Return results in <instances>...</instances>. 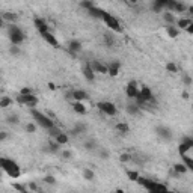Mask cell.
<instances>
[{"label":"cell","mask_w":193,"mask_h":193,"mask_svg":"<svg viewBox=\"0 0 193 193\" xmlns=\"http://www.w3.org/2000/svg\"><path fill=\"white\" fill-rule=\"evenodd\" d=\"M0 166H2V169L5 170L11 178L21 177V169H20V166H18L14 160H11V158L2 157V158H0Z\"/></svg>","instance_id":"1"},{"label":"cell","mask_w":193,"mask_h":193,"mask_svg":"<svg viewBox=\"0 0 193 193\" xmlns=\"http://www.w3.org/2000/svg\"><path fill=\"white\" fill-rule=\"evenodd\" d=\"M136 183H139L145 190L148 192H168V187L164 184H160V183H157V181H153V180H149V178H142L139 177V180L136 181Z\"/></svg>","instance_id":"2"},{"label":"cell","mask_w":193,"mask_h":193,"mask_svg":"<svg viewBox=\"0 0 193 193\" xmlns=\"http://www.w3.org/2000/svg\"><path fill=\"white\" fill-rule=\"evenodd\" d=\"M8 35H9V39H11V42L12 44H15V46H20L21 42L24 41V38H26V35H24V32L17 26V24L11 23V26H9L8 29Z\"/></svg>","instance_id":"3"},{"label":"cell","mask_w":193,"mask_h":193,"mask_svg":"<svg viewBox=\"0 0 193 193\" xmlns=\"http://www.w3.org/2000/svg\"><path fill=\"white\" fill-rule=\"evenodd\" d=\"M30 115L33 116V119L36 121V124H39L42 128H46V130H48V128H51V127H54V124H53V121L48 118V116H46V115H42L41 112H38L36 109H33L32 107L30 109Z\"/></svg>","instance_id":"4"},{"label":"cell","mask_w":193,"mask_h":193,"mask_svg":"<svg viewBox=\"0 0 193 193\" xmlns=\"http://www.w3.org/2000/svg\"><path fill=\"white\" fill-rule=\"evenodd\" d=\"M103 21L106 23V26H107L110 30L116 32V33H121V32H122V27H121L119 21H118L112 14H109L107 11H106V12H104V15H103Z\"/></svg>","instance_id":"5"},{"label":"cell","mask_w":193,"mask_h":193,"mask_svg":"<svg viewBox=\"0 0 193 193\" xmlns=\"http://www.w3.org/2000/svg\"><path fill=\"white\" fill-rule=\"evenodd\" d=\"M17 101L20 104H24V106H27L30 109L36 107V104H38V98L35 97V94H20L17 97Z\"/></svg>","instance_id":"6"},{"label":"cell","mask_w":193,"mask_h":193,"mask_svg":"<svg viewBox=\"0 0 193 193\" xmlns=\"http://www.w3.org/2000/svg\"><path fill=\"white\" fill-rule=\"evenodd\" d=\"M97 107L100 109L101 113H104V115H107V116H115L118 113L116 106L113 103H110V101H101V103L97 104Z\"/></svg>","instance_id":"7"},{"label":"cell","mask_w":193,"mask_h":193,"mask_svg":"<svg viewBox=\"0 0 193 193\" xmlns=\"http://www.w3.org/2000/svg\"><path fill=\"white\" fill-rule=\"evenodd\" d=\"M136 100L139 104H147V103H154V95L151 92L149 88H142L139 95L136 97Z\"/></svg>","instance_id":"8"},{"label":"cell","mask_w":193,"mask_h":193,"mask_svg":"<svg viewBox=\"0 0 193 193\" xmlns=\"http://www.w3.org/2000/svg\"><path fill=\"white\" fill-rule=\"evenodd\" d=\"M190 149H193V137H184L178 147V153H180V155H183L187 154Z\"/></svg>","instance_id":"9"},{"label":"cell","mask_w":193,"mask_h":193,"mask_svg":"<svg viewBox=\"0 0 193 193\" xmlns=\"http://www.w3.org/2000/svg\"><path fill=\"white\" fill-rule=\"evenodd\" d=\"M155 133H157V136L163 140H170L172 139V130L168 128V127H164V125H158L157 128H155Z\"/></svg>","instance_id":"10"},{"label":"cell","mask_w":193,"mask_h":193,"mask_svg":"<svg viewBox=\"0 0 193 193\" xmlns=\"http://www.w3.org/2000/svg\"><path fill=\"white\" fill-rule=\"evenodd\" d=\"M67 98H72L74 101H85L89 98V94L86 91H71L70 94H67Z\"/></svg>","instance_id":"11"},{"label":"cell","mask_w":193,"mask_h":193,"mask_svg":"<svg viewBox=\"0 0 193 193\" xmlns=\"http://www.w3.org/2000/svg\"><path fill=\"white\" fill-rule=\"evenodd\" d=\"M89 65H91V68H92L95 72H98V74H109L107 65L101 63L100 61H91L89 62Z\"/></svg>","instance_id":"12"},{"label":"cell","mask_w":193,"mask_h":193,"mask_svg":"<svg viewBox=\"0 0 193 193\" xmlns=\"http://www.w3.org/2000/svg\"><path fill=\"white\" fill-rule=\"evenodd\" d=\"M125 92H127V97H128V98H136L140 92V91H137V83H136L134 80H133V82H128Z\"/></svg>","instance_id":"13"},{"label":"cell","mask_w":193,"mask_h":193,"mask_svg":"<svg viewBox=\"0 0 193 193\" xmlns=\"http://www.w3.org/2000/svg\"><path fill=\"white\" fill-rule=\"evenodd\" d=\"M41 36H42V39L46 41V42L48 44V46H51V47H57V46H59V42H57L56 36H54V35H53V33H51L50 30L46 32V33H42Z\"/></svg>","instance_id":"14"},{"label":"cell","mask_w":193,"mask_h":193,"mask_svg":"<svg viewBox=\"0 0 193 193\" xmlns=\"http://www.w3.org/2000/svg\"><path fill=\"white\" fill-rule=\"evenodd\" d=\"M33 24H35L36 30H38L41 35L46 33V32H48V24H47L42 18H35V20H33Z\"/></svg>","instance_id":"15"},{"label":"cell","mask_w":193,"mask_h":193,"mask_svg":"<svg viewBox=\"0 0 193 193\" xmlns=\"http://www.w3.org/2000/svg\"><path fill=\"white\" fill-rule=\"evenodd\" d=\"M83 76H85V78L86 80H89V82H94L95 80V76H97V72L91 68V65H89V62L86 63L85 67H83Z\"/></svg>","instance_id":"16"},{"label":"cell","mask_w":193,"mask_h":193,"mask_svg":"<svg viewBox=\"0 0 193 193\" xmlns=\"http://www.w3.org/2000/svg\"><path fill=\"white\" fill-rule=\"evenodd\" d=\"M68 50H70L71 54H77L82 51V42L77 41V39H72L70 41V44H68Z\"/></svg>","instance_id":"17"},{"label":"cell","mask_w":193,"mask_h":193,"mask_svg":"<svg viewBox=\"0 0 193 193\" xmlns=\"http://www.w3.org/2000/svg\"><path fill=\"white\" fill-rule=\"evenodd\" d=\"M72 109H74V112L78 113V115H86L88 113V109L83 104V101H74L72 103Z\"/></svg>","instance_id":"18"},{"label":"cell","mask_w":193,"mask_h":193,"mask_svg":"<svg viewBox=\"0 0 193 193\" xmlns=\"http://www.w3.org/2000/svg\"><path fill=\"white\" fill-rule=\"evenodd\" d=\"M104 9L101 8H97V6H94V8H91L89 11H88V14L91 17H94V18H97V20H103V15H104Z\"/></svg>","instance_id":"19"},{"label":"cell","mask_w":193,"mask_h":193,"mask_svg":"<svg viewBox=\"0 0 193 193\" xmlns=\"http://www.w3.org/2000/svg\"><path fill=\"white\" fill-rule=\"evenodd\" d=\"M107 68H109V74H110L112 77H116L118 72H119V70H121V63H119V62H110L107 65Z\"/></svg>","instance_id":"20"},{"label":"cell","mask_w":193,"mask_h":193,"mask_svg":"<svg viewBox=\"0 0 193 193\" xmlns=\"http://www.w3.org/2000/svg\"><path fill=\"white\" fill-rule=\"evenodd\" d=\"M59 148H61V143L56 142V140H51V142H48V143L46 145L44 151H46V153H57Z\"/></svg>","instance_id":"21"},{"label":"cell","mask_w":193,"mask_h":193,"mask_svg":"<svg viewBox=\"0 0 193 193\" xmlns=\"http://www.w3.org/2000/svg\"><path fill=\"white\" fill-rule=\"evenodd\" d=\"M3 20H5V21H8L9 24L11 23H15L17 20H18V15H17L15 12H3Z\"/></svg>","instance_id":"22"},{"label":"cell","mask_w":193,"mask_h":193,"mask_svg":"<svg viewBox=\"0 0 193 193\" xmlns=\"http://www.w3.org/2000/svg\"><path fill=\"white\" fill-rule=\"evenodd\" d=\"M166 32H168L169 38H177L178 33H180V29H178V27H175L174 24H168V27H166Z\"/></svg>","instance_id":"23"},{"label":"cell","mask_w":193,"mask_h":193,"mask_svg":"<svg viewBox=\"0 0 193 193\" xmlns=\"http://www.w3.org/2000/svg\"><path fill=\"white\" fill-rule=\"evenodd\" d=\"M174 170H175V175H180V174H185L187 172V166L183 163H177V164H174Z\"/></svg>","instance_id":"24"},{"label":"cell","mask_w":193,"mask_h":193,"mask_svg":"<svg viewBox=\"0 0 193 193\" xmlns=\"http://www.w3.org/2000/svg\"><path fill=\"white\" fill-rule=\"evenodd\" d=\"M103 39H104V44H106V46H109V47H113L115 46V36H113V35H112V33H104V35H103Z\"/></svg>","instance_id":"25"},{"label":"cell","mask_w":193,"mask_h":193,"mask_svg":"<svg viewBox=\"0 0 193 193\" xmlns=\"http://www.w3.org/2000/svg\"><path fill=\"white\" fill-rule=\"evenodd\" d=\"M190 23H192V20H189V18H180V20L177 21V27L178 29H181V30H185Z\"/></svg>","instance_id":"26"},{"label":"cell","mask_w":193,"mask_h":193,"mask_svg":"<svg viewBox=\"0 0 193 193\" xmlns=\"http://www.w3.org/2000/svg\"><path fill=\"white\" fill-rule=\"evenodd\" d=\"M82 175H83V178H85V180H88V181H92L94 178H95L94 170L89 169V168H85V169L82 170Z\"/></svg>","instance_id":"27"},{"label":"cell","mask_w":193,"mask_h":193,"mask_svg":"<svg viewBox=\"0 0 193 193\" xmlns=\"http://www.w3.org/2000/svg\"><path fill=\"white\" fill-rule=\"evenodd\" d=\"M181 157H183V162L187 166V169L193 170V157H190V155H187V154H183Z\"/></svg>","instance_id":"28"},{"label":"cell","mask_w":193,"mask_h":193,"mask_svg":"<svg viewBox=\"0 0 193 193\" xmlns=\"http://www.w3.org/2000/svg\"><path fill=\"white\" fill-rule=\"evenodd\" d=\"M116 130L121 133V134H127V133L130 131V127L125 122H119V124H116Z\"/></svg>","instance_id":"29"},{"label":"cell","mask_w":193,"mask_h":193,"mask_svg":"<svg viewBox=\"0 0 193 193\" xmlns=\"http://www.w3.org/2000/svg\"><path fill=\"white\" fill-rule=\"evenodd\" d=\"M54 140H56V142H59V143H61V145H65V143H68V136H67V134H65V133H59V134H57V136H56V137H54Z\"/></svg>","instance_id":"30"},{"label":"cell","mask_w":193,"mask_h":193,"mask_svg":"<svg viewBox=\"0 0 193 193\" xmlns=\"http://www.w3.org/2000/svg\"><path fill=\"white\" fill-rule=\"evenodd\" d=\"M163 20H164L168 24L175 23V17H174V14H172L170 11H168V12H164V14H163Z\"/></svg>","instance_id":"31"},{"label":"cell","mask_w":193,"mask_h":193,"mask_svg":"<svg viewBox=\"0 0 193 193\" xmlns=\"http://www.w3.org/2000/svg\"><path fill=\"white\" fill-rule=\"evenodd\" d=\"M86 128H88V127H86L85 124H77V125H76V128H74L71 133H72L74 136H77V134H80V133H85Z\"/></svg>","instance_id":"32"},{"label":"cell","mask_w":193,"mask_h":193,"mask_svg":"<svg viewBox=\"0 0 193 193\" xmlns=\"http://www.w3.org/2000/svg\"><path fill=\"white\" fill-rule=\"evenodd\" d=\"M9 106H12V98H9V97H3L2 100H0V107L2 109H6Z\"/></svg>","instance_id":"33"},{"label":"cell","mask_w":193,"mask_h":193,"mask_svg":"<svg viewBox=\"0 0 193 193\" xmlns=\"http://www.w3.org/2000/svg\"><path fill=\"white\" fill-rule=\"evenodd\" d=\"M97 147H98L97 140H88V142H85V148L88 151H94V149H97Z\"/></svg>","instance_id":"34"},{"label":"cell","mask_w":193,"mask_h":193,"mask_svg":"<svg viewBox=\"0 0 193 193\" xmlns=\"http://www.w3.org/2000/svg\"><path fill=\"white\" fill-rule=\"evenodd\" d=\"M80 6H82V8H85L86 11H89V9L94 8L95 5H94L92 0H80Z\"/></svg>","instance_id":"35"},{"label":"cell","mask_w":193,"mask_h":193,"mask_svg":"<svg viewBox=\"0 0 193 193\" xmlns=\"http://www.w3.org/2000/svg\"><path fill=\"white\" fill-rule=\"evenodd\" d=\"M127 113H128V115H137V113H139V106L128 104V106H127Z\"/></svg>","instance_id":"36"},{"label":"cell","mask_w":193,"mask_h":193,"mask_svg":"<svg viewBox=\"0 0 193 193\" xmlns=\"http://www.w3.org/2000/svg\"><path fill=\"white\" fill-rule=\"evenodd\" d=\"M18 121H20V119H18V116L17 115H9L8 118H6V122H8L9 125H17Z\"/></svg>","instance_id":"37"},{"label":"cell","mask_w":193,"mask_h":193,"mask_svg":"<svg viewBox=\"0 0 193 193\" xmlns=\"http://www.w3.org/2000/svg\"><path fill=\"white\" fill-rule=\"evenodd\" d=\"M100 157L103 158V160H107V158H110V151H109L107 148H101V149H100Z\"/></svg>","instance_id":"38"},{"label":"cell","mask_w":193,"mask_h":193,"mask_svg":"<svg viewBox=\"0 0 193 193\" xmlns=\"http://www.w3.org/2000/svg\"><path fill=\"white\" fill-rule=\"evenodd\" d=\"M127 177L130 178L131 181H137L139 180V174L136 170H127Z\"/></svg>","instance_id":"39"},{"label":"cell","mask_w":193,"mask_h":193,"mask_svg":"<svg viewBox=\"0 0 193 193\" xmlns=\"http://www.w3.org/2000/svg\"><path fill=\"white\" fill-rule=\"evenodd\" d=\"M131 160H133L131 155L127 154V153H122V154L119 155V162H122V163H128V162H131Z\"/></svg>","instance_id":"40"},{"label":"cell","mask_w":193,"mask_h":193,"mask_svg":"<svg viewBox=\"0 0 193 193\" xmlns=\"http://www.w3.org/2000/svg\"><path fill=\"white\" fill-rule=\"evenodd\" d=\"M183 85H185V86H190L193 83V78L189 76V74H183Z\"/></svg>","instance_id":"41"},{"label":"cell","mask_w":193,"mask_h":193,"mask_svg":"<svg viewBox=\"0 0 193 193\" xmlns=\"http://www.w3.org/2000/svg\"><path fill=\"white\" fill-rule=\"evenodd\" d=\"M166 70L174 74V72H177V71H178V68H177V65H175L174 62H169V63H166Z\"/></svg>","instance_id":"42"},{"label":"cell","mask_w":193,"mask_h":193,"mask_svg":"<svg viewBox=\"0 0 193 193\" xmlns=\"http://www.w3.org/2000/svg\"><path fill=\"white\" fill-rule=\"evenodd\" d=\"M12 187H14L15 190H18V192H21V193H26V192H27V190H29V189H27L26 185H23V184H18V183H15V184L12 185Z\"/></svg>","instance_id":"43"},{"label":"cell","mask_w":193,"mask_h":193,"mask_svg":"<svg viewBox=\"0 0 193 193\" xmlns=\"http://www.w3.org/2000/svg\"><path fill=\"white\" fill-rule=\"evenodd\" d=\"M26 131L27 133H35L36 131V124H33V122L26 124Z\"/></svg>","instance_id":"44"},{"label":"cell","mask_w":193,"mask_h":193,"mask_svg":"<svg viewBox=\"0 0 193 193\" xmlns=\"http://www.w3.org/2000/svg\"><path fill=\"white\" fill-rule=\"evenodd\" d=\"M9 53L12 54V56H17V54H20V47L15 46V44H12L11 48H9Z\"/></svg>","instance_id":"45"},{"label":"cell","mask_w":193,"mask_h":193,"mask_svg":"<svg viewBox=\"0 0 193 193\" xmlns=\"http://www.w3.org/2000/svg\"><path fill=\"white\" fill-rule=\"evenodd\" d=\"M187 8H189V6H185L184 3H178V2H177L175 11H177V12H185V11H187Z\"/></svg>","instance_id":"46"},{"label":"cell","mask_w":193,"mask_h":193,"mask_svg":"<svg viewBox=\"0 0 193 193\" xmlns=\"http://www.w3.org/2000/svg\"><path fill=\"white\" fill-rule=\"evenodd\" d=\"M59 133H61V130H59V128H56V127H51V128H48V134H50L53 139L56 137V136H57V134H59Z\"/></svg>","instance_id":"47"},{"label":"cell","mask_w":193,"mask_h":193,"mask_svg":"<svg viewBox=\"0 0 193 193\" xmlns=\"http://www.w3.org/2000/svg\"><path fill=\"white\" fill-rule=\"evenodd\" d=\"M44 181H46L47 184H50V185H54V184H56V178H54L53 175H47V177L44 178Z\"/></svg>","instance_id":"48"},{"label":"cell","mask_w":193,"mask_h":193,"mask_svg":"<svg viewBox=\"0 0 193 193\" xmlns=\"http://www.w3.org/2000/svg\"><path fill=\"white\" fill-rule=\"evenodd\" d=\"M163 9L164 8H163L162 5H160V3H157V2L154 0V3H153V11H154V12H162Z\"/></svg>","instance_id":"49"},{"label":"cell","mask_w":193,"mask_h":193,"mask_svg":"<svg viewBox=\"0 0 193 193\" xmlns=\"http://www.w3.org/2000/svg\"><path fill=\"white\" fill-rule=\"evenodd\" d=\"M61 155H62V158L68 160V158H71V157H72V153H71L70 149H65V151H62V153H61Z\"/></svg>","instance_id":"50"},{"label":"cell","mask_w":193,"mask_h":193,"mask_svg":"<svg viewBox=\"0 0 193 193\" xmlns=\"http://www.w3.org/2000/svg\"><path fill=\"white\" fill-rule=\"evenodd\" d=\"M29 190H30V192H39L41 189L38 187V184H35V183H29Z\"/></svg>","instance_id":"51"},{"label":"cell","mask_w":193,"mask_h":193,"mask_svg":"<svg viewBox=\"0 0 193 193\" xmlns=\"http://www.w3.org/2000/svg\"><path fill=\"white\" fill-rule=\"evenodd\" d=\"M6 139H8V133L2 131V133H0V142H3V140H6Z\"/></svg>","instance_id":"52"},{"label":"cell","mask_w":193,"mask_h":193,"mask_svg":"<svg viewBox=\"0 0 193 193\" xmlns=\"http://www.w3.org/2000/svg\"><path fill=\"white\" fill-rule=\"evenodd\" d=\"M155 2H157V3H160L163 8L166 9V5H168V2H169V0H155Z\"/></svg>","instance_id":"53"},{"label":"cell","mask_w":193,"mask_h":193,"mask_svg":"<svg viewBox=\"0 0 193 193\" xmlns=\"http://www.w3.org/2000/svg\"><path fill=\"white\" fill-rule=\"evenodd\" d=\"M185 32H187V33H190V35H193V21L189 24V27L185 29Z\"/></svg>","instance_id":"54"},{"label":"cell","mask_w":193,"mask_h":193,"mask_svg":"<svg viewBox=\"0 0 193 193\" xmlns=\"http://www.w3.org/2000/svg\"><path fill=\"white\" fill-rule=\"evenodd\" d=\"M20 94H33V92H32V89H29V88H23L20 91Z\"/></svg>","instance_id":"55"},{"label":"cell","mask_w":193,"mask_h":193,"mask_svg":"<svg viewBox=\"0 0 193 193\" xmlns=\"http://www.w3.org/2000/svg\"><path fill=\"white\" fill-rule=\"evenodd\" d=\"M187 12H189V14H193V6H189V8H187Z\"/></svg>","instance_id":"56"},{"label":"cell","mask_w":193,"mask_h":193,"mask_svg":"<svg viewBox=\"0 0 193 193\" xmlns=\"http://www.w3.org/2000/svg\"><path fill=\"white\" fill-rule=\"evenodd\" d=\"M137 2H139V0H128V3H130V5H134V3H137Z\"/></svg>","instance_id":"57"},{"label":"cell","mask_w":193,"mask_h":193,"mask_svg":"<svg viewBox=\"0 0 193 193\" xmlns=\"http://www.w3.org/2000/svg\"><path fill=\"white\" fill-rule=\"evenodd\" d=\"M183 98H185V100L189 98V95H187V92H183Z\"/></svg>","instance_id":"58"}]
</instances>
